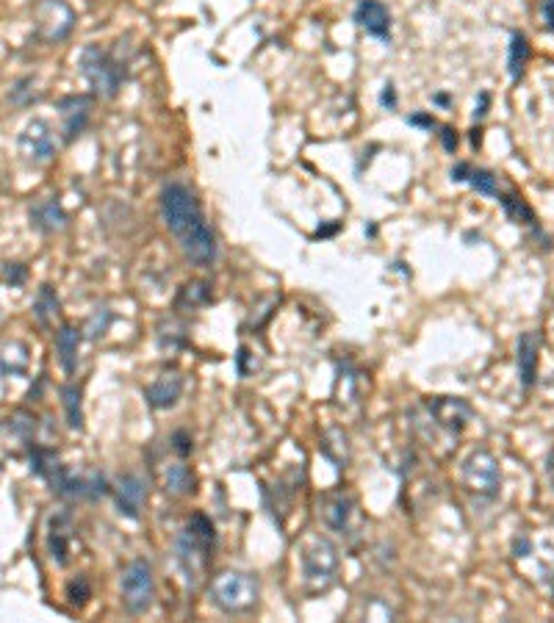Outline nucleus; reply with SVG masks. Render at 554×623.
I'll return each mask as SVG.
<instances>
[{
	"label": "nucleus",
	"mask_w": 554,
	"mask_h": 623,
	"mask_svg": "<svg viewBox=\"0 0 554 623\" xmlns=\"http://www.w3.org/2000/svg\"><path fill=\"white\" fill-rule=\"evenodd\" d=\"M161 216L192 264L211 266L217 261V236L208 228L197 197L186 186L169 183L161 192Z\"/></svg>",
	"instance_id": "nucleus-1"
},
{
	"label": "nucleus",
	"mask_w": 554,
	"mask_h": 623,
	"mask_svg": "<svg viewBox=\"0 0 554 623\" xmlns=\"http://www.w3.org/2000/svg\"><path fill=\"white\" fill-rule=\"evenodd\" d=\"M302 585L311 596L327 593L338 579V549L322 535H314L300 549Z\"/></svg>",
	"instance_id": "nucleus-2"
},
{
	"label": "nucleus",
	"mask_w": 554,
	"mask_h": 623,
	"mask_svg": "<svg viewBox=\"0 0 554 623\" xmlns=\"http://www.w3.org/2000/svg\"><path fill=\"white\" fill-rule=\"evenodd\" d=\"M211 546H214V524L205 516H194L192 527L183 529L181 538L175 543V557L181 565L183 576L189 585H197L205 574V565L211 557Z\"/></svg>",
	"instance_id": "nucleus-3"
},
{
	"label": "nucleus",
	"mask_w": 554,
	"mask_h": 623,
	"mask_svg": "<svg viewBox=\"0 0 554 623\" xmlns=\"http://www.w3.org/2000/svg\"><path fill=\"white\" fill-rule=\"evenodd\" d=\"M261 585L253 574L244 571H225L211 582V601L228 615H247L258 607Z\"/></svg>",
	"instance_id": "nucleus-4"
},
{
	"label": "nucleus",
	"mask_w": 554,
	"mask_h": 623,
	"mask_svg": "<svg viewBox=\"0 0 554 623\" xmlns=\"http://www.w3.org/2000/svg\"><path fill=\"white\" fill-rule=\"evenodd\" d=\"M81 72H84L89 86L95 89V95H100L103 100H114L120 95L125 70H122V61L117 56H111L109 50L86 45L84 53H81Z\"/></svg>",
	"instance_id": "nucleus-5"
},
{
	"label": "nucleus",
	"mask_w": 554,
	"mask_h": 623,
	"mask_svg": "<svg viewBox=\"0 0 554 623\" xmlns=\"http://www.w3.org/2000/svg\"><path fill=\"white\" fill-rule=\"evenodd\" d=\"M319 518L325 521L330 532H336L341 538L355 540L363 529V513L358 499L350 491L325 493L319 499Z\"/></svg>",
	"instance_id": "nucleus-6"
},
{
	"label": "nucleus",
	"mask_w": 554,
	"mask_h": 623,
	"mask_svg": "<svg viewBox=\"0 0 554 623\" xmlns=\"http://www.w3.org/2000/svg\"><path fill=\"white\" fill-rule=\"evenodd\" d=\"M120 593L125 610L133 615H142L150 610V604L156 599V579H153V568L147 560H133L120 579Z\"/></svg>",
	"instance_id": "nucleus-7"
},
{
	"label": "nucleus",
	"mask_w": 554,
	"mask_h": 623,
	"mask_svg": "<svg viewBox=\"0 0 554 623\" xmlns=\"http://www.w3.org/2000/svg\"><path fill=\"white\" fill-rule=\"evenodd\" d=\"M17 153L28 167H48L50 161L59 153L56 133L45 120H28L25 128L17 136Z\"/></svg>",
	"instance_id": "nucleus-8"
},
{
	"label": "nucleus",
	"mask_w": 554,
	"mask_h": 623,
	"mask_svg": "<svg viewBox=\"0 0 554 623\" xmlns=\"http://www.w3.org/2000/svg\"><path fill=\"white\" fill-rule=\"evenodd\" d=\"M463 485L477 496L494 499L499 488H502V471H499V460H496L488 449H474L466 460H463Z\"/></svg>",
	"instance_id": "nucleus-9"
},
{
	"label": "nucleus",
	"mask_w": 554,
	"mask_h": 623,
	"mask_svg": "<svg viewBox=\"0 0 554 623\" xmlns=\"http://www.w3.org/2000/svg\"><path fill=\"white\" fill-rule=\"evenodd\" d=\"M75 12L67 0H37L34 31L42 42H61L73 34Z\"/></svg>",
	"instance_id": "nucleus-10"
},
{
	"label": "nucleus",
	"mask_w": 554,
	"mask_h": 623,
	"mask_svg": "<svg viewBox=\"0 0 554 623\" xmlns=\"http://www.w3.org/2000/svg\"><path fill=\"white\" fill-rule=\"evenodd\" d=\"M422 410L427 413V421L435 430H444L449 435H460L474 421V408L466 399H455V396H438L424 402Z\"/></svg>",
	"instance_id": "nucleus-11"
},
{
	"label": "nucleus",
	"mask_w": 554,
	"mask_h": 623,
	"mask_svg": "<svg viewBox=\"0 0 554 623\" xmlns=\"http://www.w3.org/2000/svg\"><path fill=\"white\" fill-rule=\"evenodd\" d=\"M73 532L75 529H73V521H70V516L59 513V516L50 518L48 554H50V560L59 565V568H64V565L70 563V554H73V538H75Z\"/></svg>",
	"instance_id": "nucleus-12"
},
{
	"label": "nucleus",
	"mask_w": 554,
	"mask_h": 623,
	"mask_svg": "<svg viewBox=\"0 0 554 623\" xmlns=\"http://www.w3.org/2000/svg\"><path fill=\"white\" fill-rule=\"evenodd\" d=\"M59 114H61V128H64V142H73L75 136H81V131L86 128V122H89L92 100L84 95L61 97Z\"/></svg>",
	"instance_id": "nucleus-13"
},
{
	"label": "nucleus",
	"mask_w": 554,
	"mask_h": 623,
	"mask_svg": "<svg viewBox=\"0 0 554 623\" xmlns=\"http://www.w3.org/2000/svg\"><path fill=\"white\" fill-rule=\"evenodd\" d=\"M355 23L361 25L363 31L377 39H388L391 36V14L380 3V0H361L355 9Z\"/></svg>",
	"instance_id": "nucleus-14"
},
{
	"label": "nucleus",
	"mask_w": 554,
	"mask_h": 623,
	"mask_svg": "<svg viewBox=\"0 0 554 623\" xmlns=\"http://www.w3.org/2000/svg\"><path fill=\"white\" fill-rule=\"evenodd\" d=\"M147 502V485L142 477L136 474H125L117 482V507L120 513H125L128 518H139L142 516V507Z\"/></svg>",
	"instance_id": "nucleus-15"
},
{
	"label": "nucleus",
	"mask_w": 554,
	"mask_h": 623,
	"mask_svg": "<svg viewBox=\"0 0 554 623\" xmlns=\"http://www.w3.org/2000/svg\"><path fill=\"white\" fill-rule=\"evenodd\" d=\"M31 369V349L25 341H0V377H25Z\"/></svg>",
	"instance_id": "nucleus-16"
},
{
	"label": "nucleus",
	"mask_w": 554,
	"mask_h": 623,
	"mask_svg": "<svg viewBox=\"0 0 554 623\" xmlns=\"http://www.w3.org/2000/svg\"><path fill=\"white\" fill-rule=\"evenodd\" d=\"M181 394H183V377L175 372L156 377L153 383L147 385V391H145L147 402H150L156 410L175 408V405H178V399H181Z\"/></svg>",
	"instance_id": "nucleus-17"
},
{
	"label": "nucleus",
	"mask_w": 554,
	"mask_h": 623,
	"mask_svg": "<svg viewBox=\"0 0 554 623\" xmlns=\"http://www.w3.org/2000/svg\"><path fill=\"white\" fill-rule=\"evenodd\" d=\"M31 225L42 233H61L67 228V214L56 197H42L31 205Z\"/></svg>",
	"instance_id": "nucleus-18"
},
{
	"label": "nucleus",
	"mask_w": 554,
	"mask_h": 623,
	"mask_svg": "<svg viewBox=\"0 0 554 623\" xmlns=\"http://www.w3.org/2000/svg\"><path fill=\"white\" fill-rule=\"evenodd\" d=\"M538 360H541V338H538V333H524V336L518 338V374H521V385L524 388L535 385Z\"/></svg>",
	"instance_id": "nucleus-19"
},
{
	"label": "nucleus",
	"mask_w": 554,
	"mask_h": 623,
	"mask_svg": "<svg viewBox=\"0 0 554 623\" xmlns=\"http://www.w3.org/2000/svg\"><path fill=\"white\" fill-rule=\"evenodd\" d=\"M78 347H81V330L78 327L64 324L56 330V355H59L61 369L67 374H73L75 366H78Z\"/></svg>",
	"instance_id": "nucleus-20"
},
{
	"label": "nucleus",
	"mask_w": 554,
	"mask_h": 623,
	"mask_svg": "<svg viewBox=\"0 0 554 623\" xmlns=\"http://www.w3.org/2000/svg\"><path fill=\"white\" fill-rule=\"evenodd\" d=\"M161 485H164V491L172 493V496H186V493H194V474L189 471V466H183V463H169L164 466L161 471Z\"/></svg>",
	"instance_id": "nucleus-21"
},
{
	"label": "nucleus",
	"mask_w": 554,
	"mask_h": 623,
	"mask_svg": "<svg viewBox=\"0 0 554 623\" xmlns=\"http://www.w3.org/2000/svg\"><path fill=\"white\" fill-rule=\"evenodd\" d=\"M34 316H37V322L42 327H56L61 319V305H59V297H56V291L50 286H42L39 288L37 300H34Z\"/></svg>",
	"instance_id": "nucleus-22"
},
{
	"label": "nucleus",
	"mask_w": 554,
	"mask_h": 623,
	"mask_svg": "<svg viewBox=\"0 0 554 623\" xmlns=\"http://www.w3.org/2000/svg\"><path fill=\"white\" fill-rule=\"evenodd\" d=\"M61 405L67 413V424L73 430H84V408H81V388L78 385H61Z\"/></svg>",
	"instance_id": "nucleus-23"
},
{
	"label": "nucleus",
	"mask_w": 554,
	"mask_h": 623,
	"mask_svg": "<svg viewBox=\"0 0 554 623\" xmlns=\"http://www.w3.org/2000/svg\"><path fill=\"white\" fill-rule=\"evenodd\" d=\"M59 468V457L53 449H45V446H34L31 449V471L42 477V480H50L53 471Z\"/></svg>",
	"instance_id": "nucleus-24"
},
{
	"label": "nucleus",
	"mask_w": 554,
	"mask_h": 623,
	"mask_svg": "<svg viewBox=\"0 0 554 623\" xmlns=\"http://www.w3.org/2000/svg\"><path fill=\"white\" fill-rule=\"evenodd\" d=\"M527 59H530V42H527V36L513 34L510 56H507V67H510V75H513V78H521Z\"/></svg>",
	"instance_id": "nucleus-25"
},
{
	"label": "nucleus",
	"mask_w": 554,
	"mask_h": 623,
	"mask_svg": "<svg viewBox=\"0 0 554 623\" xmlns=\"http://www.w3.org/2000/svg\"><path fill=\"white\" fill-rule=\"evenodd\" d=\"M502 208H505V214L513 219V222H518V225H532L535 222V214H532V208L521 197H516V194H505L502 197Z\"/></svg>",
	"instance_id": "nucleus-26"
},
{
	"label": "nucleus",
	"mask_w": 554,
	"mask_h": 623,
	"mask_svg": "<svg viewBox=\"0 0 554 623\" xmlns=\"http://www.w3.org/2000/svg\"><path fill=\"white\" fill-rule=\"evenodd\" d=\"M6 430L12 432L14 438H20V441H31L34 432H37V419L20 410V413H14V416L6 419Z\"/></svg>",
	"instance_id": "nucleus-27"
},
{
	"label": "nucleus",
	"mask_w": 554,
	"mask_h": 623,
	"mask_svg": "<svg viewBox=\"0 0 554 623\" xmlns=\"http://www.w3.org/2000/svg\"><path fill=\"white\" fill-rule=\"evenodd\" d=\"M67 599L73 607H84L86 601L92 599V588H89V579L86 576H75L73 582L67 585Z\"/></svg>",
	"instance_id": "nucleus-28"
},
{
	"label": "nucleus",
	"mask_w": 554,
	"mask_h": 623,
	"mask_svg": "<svg viewBox=\"0 0 554 623\" xmlns=\"http://www.w3.org/2000/svg\"><path fill=\"white\" fill-rule=\"evenodd\" d=\"M28 86H34V78H23V81L14 84V89L9 92V100H12L14 106H28L31 100H37V92L28 89Z\"/></svg>",
	"instance_id": "nucleus-29"
},
{
	"label": "nucleus",
	"mask_w": 554,
	"mask_h": 623,
	"mask_svg": "<svg viewBox=\"0 0 554 623\" xmlns=\"http://www.w3.org/2000/svg\"><path fill=\"white\" fill-rule=\"evenodd\" d=\"M469 180H471V186H474V189H477L480 194H491V197H494V194H499V189H496V178L491 175V172H485V169H477V172H471Z\"/></svg>",
	"instance_id": "nucleus-30"
},
{
	"label": "nucleus",
	"mask_w": 554,
	"mask_h": 623,
	"mask_svg": "<svg viewBox=\"0 0 554 623\" xmlns=\"http://www.w3.org/2000/svg\"><path fill=\"white\" fill-rule=\"evenodd\" d=\"M109 324H111V313L106 311V308H97L95 316L86 322V333H89V338H100L106 330H109Z\"/></svg>",
	"instance_id": "nucleus-31"
},
{
	"label": "nucleus",
	"mask_w": 554,
	"mask_h": 623,
	"mask_svg": "<svg viewBox=\"0 0 554 623\" xmlns=\"http://www.w3.org/2000/svg\"><path fill=\"white\" fill-rule=\"evenodd\" d=\"M181 302H189V308H200L208 302V286L205 283H192L181 291Z\"/></svg>",
	"instance_id": "nucleus-32"
},
{
	"label": "nucleus",
	"mask_w": 554,
	"mask_h": 623,
	"mask_svg": "<svg viewBox=\"0 0 554 623\" xmlns=\"http://www.w3.org/2000/svg\"><path fill=\"white\" fill-rule=\"evenodd\" d=\"M25 277H28V269L23 264H3V280L9 283V286H23Z\"/></svg>",
	"instance_id": "nucleus-33"
},
{
	"label": "nucleus",
	"mask_w": 554,
	"mask_h": 623,
	"mask_svg": "<svg viewBox=\"0 0 554 623\" xmlns=\"http://www.w3.org/2000/svg\"><path fill=\"white\" fill-rule=\"evenodd\" d=\"M172 444H175V452L178 455H189L192 452V438H189V432H175L172 435Z\"/></svg>",
	"instance_id": "nucleus-34"
},
{
	"label": "nucleus",
	"mask_w": 554,
	"mask_h": 623,
	"mask_svg": "<svg viewBox=\"0 0 554 623\" xmlns=\"http://www.w3.org/2000/svg\"><path fill=\"white\" fill-rule=\"evenodd\" d=\"M541 17H543V23H546V28H549V31H554V0H543Z\"/></svg>",
	"instance_id": "nucleus-35"
},
{
	"label": "nucleus",
	"mask_w": 554,
	"mask_h": 623,
	"mask_svg": "<svg viewBox=\"0 0 554 623\" xmlns=\"http://www.w3.org/2000/svg\"><path fill=\"white\" fill-rule=\"evenodd\" d=\"M441 142H444V147L449 150V153H455V147H458V136H455L452 128H444V133H441Z\"/></svg>",
	"instance_id": "nucleus-36"
},
{
	"label": "nucleus",
	"mask_w": 554,
	"mask_h": 623,
	"mask_svg": "<svg viewBox=\"0 0 554 623\" xmlns=\"http://www.w3.org/2000/svg\"><path fill=\"white\" fill-rule=\"evenodd\" d=\"M469 175H471V169L466 167V164H458V167L452 169V178L455 180H469Z\"/></svg>",
	"instance_id": "nucleus-37"
},
{
	"label": "nucleus",
	"mask_w": 554,
	"mask_h": 623,
	"mask_svg": "<svg viewBox=\"0 0 554 623\" xmlns=\"http://www.w3.org/2000/svg\"><path fill=\"white\" fill-rule=\"evenodd\" d=\"M383 106H397V95H394V89L391 86H386V92H383Z\"/></svg>",
	"instance_id": "nucleus-38"
},
{
	"label": "nucleus",
	"mask_w": 554,
	"mask_h": 623,
	"mask_svg": "<svg viewBox=\"0 0 554 623\" xmlns=\"http://www.w3.org/2000/svg\"><path fill=\"white\" fill-rule=\"evenodd\" d=\"M410 122H413V125H427V128H433V120H430V117H410Z\"/></svg>",
	"instance_id": "nucleus-39"
},
{
	"label": "nucleus",
	"mask_w": 554,
	"mask_h": 623,
	"mask_svg": "<svg viewBox=\"0 0 554 623\" xmlns=\"http://www.w3.org/2000/svg\"><path fill=\"white\" fill-rule=\"evenodd\" d=\"M549 477H552V482H554V452H552V457H549Z\"/></svg>",
	"instance_id": "nucleus-40"
},
{
	"label": "nucleus",
	"mask_w": 554,
	"mask_h": 623,
	"mask_svg": "<svg viewBox=\"0 0 554 623\" xmlns=\"http://www.w3.org/2000/svg\"><path fill=\"white\" fill-rule=\"evenodd\" d=\"M549 333H552V341H554V313H552V324H549Z\"/></svg>",
	"instance_id": "nucleus-41"
},
{
	"label": "nucleus",
	"mask_w": 554,
	"mask_h": 623,
	"mask_svg": "<svg viewBox=\"0 0 554 623\" xmlns=\"http://www.w3.org/2000/svg\"><path fill=\"white\" fill-rule=\"evenodd\" d=\"M0 319H3V313H0Z\"/></svg>",
	"instance_id": "nucleus-42"
}]
</instances>
